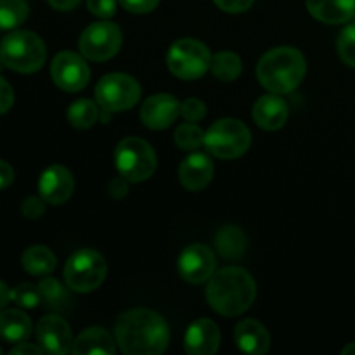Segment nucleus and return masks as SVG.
Wrapping results in <instances>:
<instances>
[{
	"label": "nucleus",
	"instance_id": "obj_1",
	"mask_svg": "<svg viewBox=\"0 0 355 355\" xmlns=\"http://www.w3.org/2000/svg\"><path fill=\"white\" fill-rule=\"evenodd\" d=\"M120 350L127 355H158L170 342L165 319L149 309H134L120 315L114 328Z\"/></svg>",
	"mask_w": 355,
	"mask_h": 355
},
{
	"label": "nucleus",
	"instance_id": "obj_2",
	"mask_svg": "<svg viewBox=\"0 0 355 355\" xmlns=\"http://www.w3.org/2000/svg\"><path fill=\"white\" fill-rule=\"evenodd\" d=\"M255 295V281L241 267H225L214 272L207 288L208 304L225 318H234L248 311Z\"/></svg>",
	"mask_w": 355,
	"mask_h": 355
},
{
	"label": "nucleus",
	"instance_id": "obj_3",
	"mask_svg": "<svg viewBox=\"0 0 355 355\" xmlns=\"http://www.w3.org/2000/svg\"><path fill=\"white\" fill-rule=\"evenodd\" d=\"M307 71L304 54L295 47H276L262 55L257 76L262 87L272 94H290L297 89Z\"/></svg>",
	"mask_w": 355,
	"mask_h": 355
},
{
	"label": "nucleus",
	"instance_id": "obj_4",
	"mask_svg": "<svg viewBox=\"0 0 355 355\" xmlns=\"http://www.w3.org/2000/svg\"><path fill=\"white\" fill-rule=\"evenodd\" d=\"M45 58H47L45 44L33 31H12L0 44V61L6 68L14 71H38L44 66Z\"/></svg>",
	"mask_w": 355,
	"mask_h": 355
},
{
	"label": "nucleus",
	"instance_id": "obj_5",
	"mask_svg": "<svg viewBox=\"0 0 355 355\" xmlns=\"http://www.w3.org/2000/svg\"><path fill=\"white\" fill-rule=\"evenodd\" d=\"M252 144V134L243 121L222 118L215 121L205 134V146L214 156L234 159L245 155Z\"/></svg>",
	"mask_w": 355,
	"mask_h": 355
},
{
	"label": "nucleus",
	"instance_id": "obj_6",
	"mask_svg": "<svg viewBox=\"0 0 355 355\" xmlns=\"http://www.w3.org/2000/svg\"><path fill=\"white\" fill-rule=\"evenodd\" d=\"M118 173L128 182H142L156 170V153L144 139L127 137L114 151Z\"/></svg>",
	"mask_w": 355,
	"mask_h": 355
},
{
	"label": "nucleus",
	"instance_id": "obj_7",
	"mask_svg": "<svg viewBox=\"0 0 355 355\" xmlns=\"http://www.w3.org/2000/svg\"><path fill=\"white\" fill-rule=\"evenodd\" d=\"M107 263L96 250H80L73 253L64 267V279L69 290L90 293L106 279Z\"/></svg>",
	"mask_w": 355,
	"mask_h": 355
},
{
	"label": "nucleus",
	"instance_id": "obj_8",
	"mask_svg": "<svg viewBox=\"0 0 355 355\" xmlns=\"http://www.w3.org/2000/svg\"><path fill=\"white\" fill-rule=\"evenodd\" d=\"M166 64L177 78L198 80L210 68L211 54L203 42L182 38L170 47Z\"/></svg>",
	"mask_w": 355,
	"mask_h": 355
},
{
	"label": "nucleus",
	"instance_id": "obj_9",
	"mask_svg": "<svg viewBox=\"0 0 355 355\" xmlns=\"http://www.w3.org/2000/svg\"><path fill=\"white\" fill-rule=\"evenodd\" d=\"M141 99V85L137 80L125 73H111L103 76L96 87V101L110 113L127 111Z\"/></svg>",
	"mask_w": 355,
	"mask_h": 355
},
{
	"label": "nucleus",
	"instance_id": "obj_10",
	"mask_svg": "<svg viewBox=\"0 0 355 355\" xmlns=\"http://www.w3.org/2000/svg\"><path fill=\"white\" fill-rule=\"evenodd\" d=\"M121 47L120 28L110 21H99L87 28L78 40V49L83 58L90 61H107Z\"/></svg>",
	"mask_w": 355,
	"mask_h": 355
},
{
	"label": "nucleus",
	"instance_id": "obj_11",
	"mask_svg": "<svg viewBox=\"0 0 355 355\" xmlns=\"http://www.w3.org/2000/svg\"><path fill=\"white\" fill-rule=\"evenodd\" d=\"M51 75L55 85L64 92H78L85 89L90 80V68L82 55L75 52L62 51L54 58L51 64Z\"/></svg>",
	"mask_w": 355,
	"mask_h": 355
},
{
	"label": "nucleus",
	"instance_id": "obj_12",
	"mask_svg": "<svg viewBox=\"0 0 355 355\" xmlns=\"http://www.w3.org/2000/svg\"><path fill=\"white\" fill-rule=\"evenodd\" d=\"M215 255L208 246L189 245L179 257V274L184 281L191 284H201L205 281H210L215 272Z\"/></svg>",
	"mask_w": 355,
	"mask_h": 355
},
{
	"label": "nucleus",
	"instance_id": "obj_13",
	"mask_svg": "<svg viewBox=\"0 0 355 355\" xmlns=\"http://www.w3.org/2000/svg\"><path fill=\"white\" fill-rule=\"evenodd\" d=\"M38 345L44 352L52 355H64L73 349L71 328L68 322L59 315H45L37 326Z\"/></svg>",
	"mask_w": 355,
	"mask_h": 355
},
{
	"label": "nucleus",
	"instance_id": "obj_14",
	"mask_svg": "<svg viewBox=\"0 0 355 355\" xmlns=\"http://www.w3.org/2000/svg\"><path fill=\"white\" fill-rule=\"evenodd\" d=\"M180 113V104L170 94L151 96L141 107L142 123L153 130H163L177 120Z\"/></svg>",
	"mask_w": 355,
	"mask_h": 355
},
{
	"label": "nucleus",
	"instance_id": "obj_15",
	"mask_svg": "<svg viewBox=\"0 0 355 355\" xmlns=\"http://www.w3.org/2000/svg\"><path fill=\"white\" fill-rule=\"evenodd\" d=\"M75 189V180L71 172L61 165H52L42 173L38 180L40 196L51 205H62L71 198Z\"/></svg>",
	"mask_w": 355,
	"mask_h": 355
},
{
	"label": "nucleus",
	"instance_id": "obj_16",
	"mask_svg": "<svg viewBox=\"0 0 355 355\" xmlns=\"http://www.w3.org/2000/svg\"><path fill=\"white\" fill-rule=\"evenodd\" d=\"M220 345V331L210 319H198L189 326L184 349L191 355H214Z\"/></svg>",
	"mask_w": 355,
	"mask_h": 355
},
{
	"label": "nucleus",
	"instance_id": "obj_17",
	"mask_svg": "<svg viewBox=\"0 0 355 355\" xmlns=\"http://www.w3.org/2000/svg\"><path fill=\"white\" fill-rule=\"evenodd\" d=\"M211 177H214V163L210 156L203 153H193L180 163L179 179L187 191L205 189L210 184Z\"/></svg>",
	"mask_w": 355,
	"mask_h": 355
},
{
	"label": "nucleus",
	"instance_id": "obj_18",
	"mask_svg": "<svg viewBox=\"0 0 355 355\" xmlns=\"http://www.w3.org/2000/svg\"><path fill=\"white\" fill-rule=\"evenodd\" d=\"M253 120L263 130H277L288 120V106L277 94L262 96L253 106Z\"/></svg>",
	"mask_w": 355,
	"mask_h": 355
},
{
	"label": "nucleus",
	"instance_id": "obj_19",
	"mask_svg": "<svg viewBox=\"0 0 355 355\" xmlns=\"http://www.w3.org/2000/svg\"><path fill=\"white\" fill-rule=\"evenodd\" d=\"M234 342L243 352L262 355L269 350L270 336L267 329L263 328V324H260L255 319H246L236 326Z\"/></svg>",
	"mask_w": 355,
	"mask_h": 355
},
{
	"label": "nucleus",
	"instance_id": "obj_20",
	"mask_svg": "<svg viewBox=\"0 0 355 355\" xmlns=\"http://www.w3.org/2000/svg\"><path fill=\"white\" fill-rule=\"evenodd\" d=\"M307 9L322 23L342 24L354 19L355 0H307Z\"/></svg>",
	"mask_w": 355,
	"mask_h": 355
},
{
	"label": "nucleus",
	"instance_id": "obj_21",
	"mask_svg": "<svg viewBox=\"0 0 355 355\" xmlns=\"http://www.w3.org/2000/svg\"><path fill=\"white\" fill-rule=\"evenodd\" d=\"M71 352L75 355L85 354H116V342L110 331L103 328H89L80 333L78 338L73 342Z\"/></svg>",
	"mask_w": 355,
	"mask_h": 355
},
{
	"label": "nucleus",
	"instance_id": "obj_22",
	"mask_svg": "<svg viewBox=\"0 0 355 355\" xmlns=\"http://www.w3.org/2000/svg\"><path fill=\"white\" fill-rule=\"evenodd\" d=\"M31 335V321L24 312L9 309L0 312V338L9 343H23Z\"/></svg>",
	"mask_w": 355,
	"mask_h": 355
},
{
	"label": "nucleus",
	"instance_id": "obj_23",
	"mask_svg": "<svg viewBox=\"0 0 355 355\" xmlns=\"http://www.w3.org/2000/svg\"><path fill=\"white\" fill-rule=\"evenodd\" d=\"M246 245H248V239H246L245 232L236 225H225L215 236L217 252L225 260L241 259L246 252Z\"/></svg>",
	"mask_w": 355,
	"mask_h": 355
},
{
	"label": "nucleus",
	"instance_id": "obj_24",
	"mask_svg": "<svg viewBox=\"0 0 355 355\" xmlns=\"http://www.w3.org/2000/svg\"><path fill=\"white\" fill-rule=\"evenodd\" d=\"M21 262H23L24 270L31 276H47L55 269V255L47 246L42 245L30 246L23 253Z\"/></svg>",
	"mask_w": 355,
	"mask_h": 355
},
{
	"label": "nucleus",
	"instance_id": "obj_25",
	"mask_svg": "<svg viewBox=\"0 0 355 355\" xmlns=\"http://www.w3.org/2000/svg\"><path fill=\"white\" fill-rule=\"evenodd\" d=\"M38 290H40L42 302L52 311H66L71 304V297H69L68 290L54 277L42 279L40 284H38Z\"/></svg>",
	"mask_w": 355,
	"mask_h": 355
},
{
	"label": "nucleus",
	"instance_id": "obj_26",
	"mask_svg": "<svg viewBox=\"0 0 355 355\" xmlns=\"http://www.w3.org/2000/svg\"><path fill=\"white\" fill-rule=\"evenodd\" d=\"M210 69L215 78L222 80V82H232V80L239 78L243 71V64L238 54L231 51H222L211 58Z\"/></svg>",
	"mask_w": 355,
	"mask_h": 355
},
{
	"label": "nucleus",
	"instance_id": "obj_27",
	"mask_svg": "<svg viewBox=\"0 0 355 355\" xmlns=\"http://www.w3.org/2000/svg\"><path fill=\"white\" fill-rule=\"evenodd\" d=\"M68 120L75 128H90L99 120V107L90 99H78L69 106Z\"/></svg>",
	"mask_w": 355,
	"mask_h": 355
},
{
	"label": "nucleus",
	"instance_id": "obj_28",
	"mask_svg": "<svg viewBox=\"0 0 355 355\" xmlns=\"http://www.w3.org/2000/svg\"><path fill=\"white\" fill-rule=\"evenodd\" d=\"M28 17L24 0H0V30H14Z\"/></svg>",
	"mask_w": 355,
	"mask_h": 355
},
{
	"label": "nucleus",
	"instance_id": "obj_29",
	"mask_svg": "<svg viewBox=\"0 0 355 355\" xmlns=\"http://www.w3.org/2000/svg\"><path fill=\"white\" fill-rule=\"evenodd\" d=\"M173 139H175V144L180 149H184V151H194L201 144H205V132L198 125H194V121H187V123L179 125Z\"/></svg>",
	"mask_w": 355,
	"mask_h": 355
},
{
	"label": "nucleus",
	"instance_id": "obj_30",
	"mask_svg": "<svg viewBox=\"0 0 355 355\" xmlns=\"http://www.w3.org/2000/svg\"><path fill=\"white\" fill-rule=\"evenodd\" d=\"M10 302H14V304L23 309H35L42 302L40 290H38V286H33V284H19L14 290H10Z\"/></svg>",
	"mask_w": 355,
	"mask_h": 355
},
{
	"label": "nucleus",
	"instance_id": "obj_31",
	"mask_svg": "<svg viewBox=\"0 0 355 355\" xmlns=\"http://www.w3.org/2000/svg\"><path fill=\"white\" fill-rule=\"evenodd\" d=\"M338 54L345 64L355 68V21L342 31L338 38Z\"/></svg>",
	"mask_w": 355,
	"mask_h": 355
},
{
	"label": "nucleus",
	"instance_id": "obj_32",
	"mask_svg": "<svg viewBox=\"0 0 355 355\" xmlns=\"http://www.w3.org/2000/svg\"><path fill=\"white\" fill-rule=\"evenodd\" d=\"M180 114L187 121H200L207 116V106L200 99H187L180 104Z\"/></svg>",
	"mask_w": 355,
	"mask_h": 355
},
{
	"label": "nucleus",
	"instance_id": "obj_33",
	"mask_svg": "<svg viewBox=\"0 0 355 355\" xmlns=\"http://www.w3.org/2000/svg\"><path fill=\"white\" fill-rule=\"evenodd\" d=\"M45 203L47 201L44 198H37V196H30L23 201V207H21V211L26 218H40L45 211Z\"/></svg>",
	"mask_w": 355,
	"mask_h": 355
},
{
	"label": "nucleus",
	"instance_id": "obj_34",
	"mask_svg": "<svg viewBox=\"0 0 355 355\" xmlns=\"http://www.w3.org/2000/svg\"><path fill=\"white\" fill-rule=\"evenodd\" d=\"M89 10L96 16L107 19L116 12V0H87Z\"/></svg>",
	"mask_w": 355,
	"mask_h": 355
},
{
	"label": "nucleus",
	"instance_id": "obj_35",
	"mask_svg": "<svg viewBox=\"0 0 355 355\" xmlns=\"http://www.w3.org/2000/svg\"><path fill=\"white\" fill-rule=\"evenodd\" d=\"M118 2H120L121 6H123V9H127L128 12L146 14L151 12L153 9H156L159 0H118Z\"/></svg>",
	"mask_w": 355,
	"mask_h": 355
},
{
	"label": "nucleus",
	"instance_id": "obj_36",
	"mask_svg": "<svg viewBox=\"0 0 355 355\" xmlns=\"http://www.w3.org/2000/svg\"><path fill=\"white\" fill-rule=\"evenodd\" d=\"M14 104L12 87L0 76V114L7 113Z\"/></svg>",
	"mask_w": 355,
	"mask_h": 355
},
{
	"label": "nucleus",
	"instance_id": "obj_37",
	"mask_svg": "<svg viewBox=\"0 0 355 355\" xmlns=\"http://www.w3.org/2000/svg\"><path fill=\"white\" fill-rule=\"evenodd\" d=\"M222 10L225 12H245L246 9H250L253 3V0H214Z\"/></svg>",
	"mask_w": 355,
	"mask_h": 355
},
{
	"label": "nucleus",
	"instance_id": "obj_38",
	"mask_svg": "<svg viewBox=\"0 0 355 355\" xmlns=\"http://www.w3.org/2000/svg\"><path fill=\"white\" fill-rule=\"evenodd\" d=\"M107 191H110L111 196L116 198V200L127 196V193H128L127 179H125V177H121V175L116 177V179H113L110 182V187H107Z\"/></svg>",
	"mask_w": 355,
	"mask_h": 355
},
{
	"label": "nucleus",
	"instance_id": "obj_39",
	"mask_svg": "<svg viewBox=\"0 0 355 355\" xmlns=\"http://www.w3.org/2000/svg\"><path fill=\"white\" fill-rule=\"evenodd\" d=\"M14 180V170L7 162L0 159V191L7 189Z\"/></svg>",
	"mask_w": 355,
	"mask_h": 355
},
{
	"label": "nucleus",
	"instance_id": "obj_40",
	"mask_svg": "<svg viewBox=\"0 0 355 355\" xmlns=\"http://www.w3.org/2000/svg\"><path fill=\"white\" fill-rule=\"evenodd\" d=\"M23 354H31V355H40L44 354V349L40 345H30V343L23 342V343H17L16 349L10 350V355H23Z\"/></svg>",
	"mask_w": 355,
	"mask_h": 355
},
{
	"label": "nucleus",
	"instance_id": "obj_41",
	"mask_svg": "<svg viewBox=\"0 0 355 355\" xmlns=\"http://www.w3.org/2000/svg\"><path fill=\"white\" fill-rule=\"evenodd\" d=\"M47 2L58 10H71L75 9L82 0H47Z\"/></svg>",
	"mask_w": 355,
	"mask_h": 355
},
{
	"label": "nucleus",
	"instance_id": "obj_42",
	"mask_svg": "<svg viewBox=\"0 0 355 355\" xmlns=\"http://www.w3.org/2000/svg\"><path fill=\"white\" fill-rule=\"evenodd\" d=\"M10 302V290L3 281H0V311Z\"/></svg>",
	"mask_w": 355,
	"mask_h": 355
},
{
	"label": "nucleus",
	"instance_id": "obj_43",
	"mask_svg": "<svg viewBox=\"0 0 355 355\" xmlns=\"http://www.w3.org/2000/svg\"><path fill=\"white\" fill-rule=\"evenodd\" d=\"M343 355H355V342L350 343V345H347L345 349L342 350Z\"/></svg>",
	"mask_w": 355,
	"mask_h": 355
},
{
	"label": "nucleus",
	"instance_id": "obj_44",
	"mask_svg": "<svg viewBox=\"0 0 355 355\" xmlns=\"http://www.w3.org/2000/svg\"><path fill=\"white\" fill-rule=\"evenodd\" d=\"M0 354H2V349H0Z\"/></svg>",
	"mask_w": 355,
	"mask_h": 355
}]
</instances>
